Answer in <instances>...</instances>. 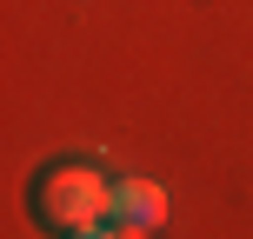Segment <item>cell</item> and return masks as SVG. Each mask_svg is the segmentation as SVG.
<instances>
[{"instance_id":"cell-2","label":"cell","mask_w":253,"mask_h":239,"mask_svg":"<svg viewBox=\"0 0 253 239\" xmlns=\"http://www.w3.org/2000/svg\"><path fill=\"white\" fill-rule=\"evenodd\" d=\"M114 219L120 226H160L167 219V186L160 179H114Z\"/></svg>"},{"instance_id":"cell-3","label":"cell","mask_w":253,"mask_h":239,"mask_svg":"<svg viewBox=\"0 0 253 239\" xmlns=\"http://www.w3.org/2000/svg\"><path fill=\"white\" fill-rule=\"evenodd\" d=\"M114 239H153V226H120L114 219Z\"/></svg>"},{"instance_id":"cell-4","label":"cell","mask_w":253,"mask_h":239,"mask_svg":"<svg viewBox=\"0 0 253 239\" xmlns=\"http://www.w3.org/2000/svg\"><path fill=\"white\" fill-rule=\"evenodd\" d=\"M67 239H114V226H80V233H67Z\"/></svg>"},{"instance_id":"cell-1","label":"cell","mask_w":253,"mask_h":239,"mask_svg":"<svg viewBox=\"0 0 253 239\" xmlns=\"http://www.w3.org/2000/svg\"><path fill=\"white\" fill-rule=\"evenodd\" d=\"M34 219L53 233H80V226H100L114 219V179L93 173V166L67 160V166H47L34 179Z\"/></svg>"}]
</instances>
